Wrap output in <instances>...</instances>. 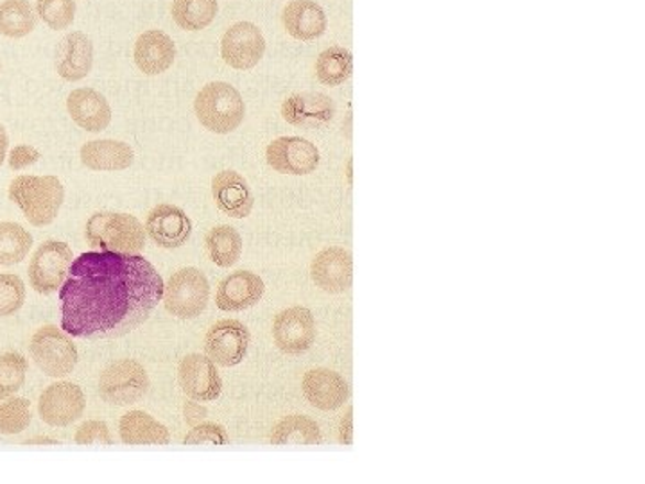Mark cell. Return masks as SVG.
<instances>
[{"label": "cell", "instance_id": "cell-19", "mask_svg": "<svg viewBox=\"0 0 645 484\" xmlns=\"http://www.w3.org/2000/svg\"><path fill=\"white\" fill-rule=\"evenodd\" d=\"M264 295L265 284L261 276L239 270L217 287L216 306L222 312H241L256 306Z\"/></svg>", "mask_w": 645, "mask_h": 484}, {"label": "cell", "instance_id": "cell-38", "mask_svg": "<svg viewBox=\"0 0 645 484\" xmlns=\"http://www.w3.org/2000/svg\"><path fill=\"white\" fill-rule=\"evenodd\" d=\"M74 441L77 446H113V436L107 421L87 420L77 427Z\"/></svg>", "mask_w": 645, "mask_h": 484}, {"label": "cell", "instance_id": "cell-31", "mask_svg": "<svg viewBox=\"0 0 645 484\" xmlns=\"http://www.w3.org/2000/svg\"><path fill=\"white\" fill-rule=\"evenodd\" d=\"M217 0H174L171 15L179 30L201 31L216 20Z\"/></svg>", "mask_w": 645, "mask_h": 484}, {"label": "cell", "instance_id": "cell-20", "mask_svg": "<svg viewBox=\"0 0 645 484\" xmlns=\"http://www.w3.org/2000/svg\"><path fill=\"white\" fill-rule=\"evenodd\" d=\"M212 198L217 209L233 219L248 218L255 205V196L251 193L248 179L231 169L214 176Z\"/></svg>", "mask_w": 645, "mask_h": 484}, {"label": "cell", "instance_id": "cell-27", "mask_svg": "<svg viewBox=\"0 0 645 484\" xmlns=\"http://www.w3.org/2000/svg\"><path fill=\"white\" fill-rule=\"evenodd\" d=\"M270 441L275 447L321 446V427L307 415H287L273 426Z\"/></svg>", "mask_w": 645, "mask_h": 484}, {"label": "cell", "instance_id": "cell-26", "mask_svg": "<svg viewBox=\"0 0 645 484\" xmlns=\"http://www.w3.org/2000/svg\"><path fill=\"white\" fill-rule=\"evenodd\" d=\"M119 436L124 446H170L171 432L150 413H125L119 424Z\"/></svg>", "mask_w": 645, "mask_h": 484}, {"label": "cell", "instance_id": "cell-44", "mask_svg": "<svg viewBox=\"0 0 645 484\" xmlns=\"http://www.w3.org/2000/svg\"><path fill=\"white\" fill-rule=\"evenodd\" d=\"M348 170H352V162L348 164ZM348 178H350V182H352V173H348Z\"/></svg>", "mask_w": 645, "mask_h": 484}, {"label": "cell", "instance_id": "cell-29", "mask_svg": "<svg viewBox=\"0 0 645 484\" xmlns=\"http://www.w3.org/2000/svg\"><path fill=\"white\" fill-rule=\"evenodd\" d=\"M208 258L219 267L236 266L242 255V238L236 228L219 224L208 230L205 238Z\"/></svg>", "mask_w": 645, "mask_h": 484}, {"label": "cell", "instance_id": "cell-9", "mask_svg": "<svg viewBox=\"0 0 645 484\" xmlns=\"http://www.w3.org/2000/svg\"><path fill=\"white\" fill-rule=\"evenodd\" d=\"M265 162L280 175L307 176L318 169L321 156L304 136H280L267 145Z\"/></svg>", "mask_w": 645, "mask_h": 484}, {"label": "cell", "instance_id": "cell-18", "mask_svg": "<svg viewBox=\"0 0 645 484\" xmlns=\"http://www.w3.org/2000/svg\"><path fill=\"white\" fill-rule=\"evenodd\" d=\"M336 116V105L330 97L321 92L293 94L282 102V117L291 127L314 128L327 127Z\"/></svg>", "mask_w": 645, "mask_h": 484}, {"label": "cell", "instance_id": "cell-13", "mask_svg": "<svg viewBox=\"0 0 645 484\" xmlns=\"http://www.w3.org/2000/svg\"><path fill=\"white\" fill-rule=\"evenodd\" d=\"M87 397L74 383H54L40 395L39 415L51 427L73 426L85 415Z\"/></svg>", "mask_w": 645, "mask_h": 484}, {"label": "cell", "instance_id": "cell-22", "mask_svg": "<svg viewBox=\"0 0 645 484\" xmlns=\"http://www.w3.org/2000/svg\"><path fill=\"white\" fill-rule=\"evenodd\" d=\"M67 112L77 127L88 133H99L110 127V102L96 88H76L68 94Z\"/></svg>", "mask_w": 645, "mask_h": 484}, {"label": "cell", "instance_id": "cell-30", "mask_svg": "<svg viewBox=\"0 0 645 484\" xmlns=\"http://www.w3.org/2000/svg\"><path fill=\"white\" fill-rule=\"evenodd\" d=\"M316 78L325 87H341L352 78V53L341 45L328 47L316 59Z\"/></svg>", "mask_w": 645, "mask_h": 484}, {"label": "cell", "instance_id": "cell-21", "mask_svg": "<svg viewBox=\"0 0 645 484\" xmlns=\"http://www.w3.org/2000/svg\"><path fill=\"white\" fill-rule=\"evenodd\" d=\"M94 67V44L83 31L63 36L56 47V70L65 81L76 82L87 78Z\"/></svg>", "mask_w": 645, "mask_h": 484}, {"label": "cell", "instance_id": "cell-37", "mask_svg": "<svg viewBox=\"0 0 645 484\" xmlns=\"http://www.w3.org/2000/svg\"><path fill=\"white\" fill-rule=\"evenodd\" d=\"M230 441L227 429L216 421H201L184 438V446H227Z\"/></svg>", "mask_w": 645, "mask_h": 484}, {"label": "cell", "instance_id": "cell-28", "mask_svg": "<svg viewBox=\"0 0 645 484\" xmlns=\"http://www.w3.org/2000/svg\"><path fill=\"white\" fill-rule=\"evenodd\" d=\"M39 24V13L30 0H2L0 2V34L8 38H24Z\"/></svg>", "mask_w": 645, "mask_h": 484}, {"label": "cell", "instance_id": "cell-34", "mask_svg": "<svg viewBox=\"0 0 645 484\" xmlns=\"http://www.w3.org/2000/svg\"><path fill=\"white\" fill-rule=\"evenodd\" d=\"M33 420L31 404L25 398H8L0 404V435L13 436L24 432Z\"/></svg>", "mask_w": 645, "mask_h": 484}, {"label": "cell", "instance_id": "cell-43", "mask_svg": "<svg viewBox=\"0 0 645 484\" xmlns=\"http://www.w3.org/2000/svg\"><path fill=\"white\" fill-rule=\"evenodd\" d=\"M24 446H59V440H54V438H47V436H36V438L25 440Z\"/></svg>", "mask_w": 645, "mask_h": 484}, {"label": "cell", "instance_id": "cell-17", "mask_svg": "<svg viewBox=\"0 0 645 484\" xmlns=\"http://www.w3.org/2000/svg\"><path fill=\"white\" fill-rule=\"evenodd\" d=\"M302 392L319 411H336L350 398V384L341 373L328 369L308 370L302 378Z\"/></svg>", "mask_w": 645, "mask_h": 484}, {"label": "cell", "instance_id": "cell-15", "mask_svg": "<svg viewBox=\"0 0 645 484\" xmlns=\"http://www.w3.org/2000/svg\"><path fill=\"white\" fill-rule=\"evenodd\" d=\"M310 278L330 295L347 293L353 282L352 253L342 246L325 248L310 262Z\"/></svg>", "mask_w": 645, "mask_h": 484}, {"label": "cell", "instance_id": "cell-10", "mask_svg": "<svg viewBox=\"0 0 645 484\" xmlns=\"http://www.w3.org/2000/svg\"><path fill=\"white\" fill-rule=\"evenodd\" d=\"M271 334L280 352L287 355L305 354L318 336L316 318L307 307L294 306L280 310L273 320Z\"/></svg>", "mask_w": 645, "mask_h": 484}, {"label": "cell", "instance_id": "cell-7", "mask_svg": "<svg viewBox=\"0 0 645 484\" xmlns=\"http://www.w3.org/2000/svg\"><path fill=\"white\" fill-rule=\"evenodd\" d=\"M31 358L47 377L70 375L79 363L76 344L67 332L54 324H45L34 332L30 343Z\"/></svg>", "mask_w": 645, "mask_h": 484}, {"label": "cell", "instance_id": "cell-36", "mask_svg": "<svg viewBox=\"0 0 645 484\" xmlns=\"http://www.w3.org/2000/svg\"><path fill=\"white\" fill-rule=\"evenodd\" d=\"M25 301V284L22 278L11 273L0 275V318L15 315Z\"/></svg>", "mask_w": 645, "mask_h": 484}, {"label": "cell", "instance_id": "cell-12", "mask_svg": "<svg viewBox=\"0 0 645 484\" xmlns=\"http://www.w3.org/2000/svg\"><path fill=\"white\" fill-rule=\"evenodd\" d=\"M265 54V38L261 28L251 22H237L222 34L221 58L236 70H250L261 64Z\"/></svg>", "mask_w": 645, "mask_h": 484}, {"label": "cell", "instance_id": "cell-11", "mask_svg": "<svg viewBox=\"0 0 645 484\" xmlns=\"http://www.w3.org/2000/svg\"><path fill=\"white\" fill-rule=\"evenodd\" d=\"M250 330L239 320H221L214 323L205 336V354L216 366L231 369L241 364L250 349Z\"/></svg>", "mask_w": 645, "mask_h": 484}, {"label": "cell", "instance_id": "cell-4", "mask_svg": "<svg viewBox=\"0 0 645 484\" xmlns=\"http://www.w3.org/2000/svg\"><path fill=\"white\" fill-rule=\"evenodd\" d=\"M85 238L99 252L140 255L145 250L147 233L131 213L97 212L87 221Z\"/></svg>", "mask_w": 645, "mask_h": 484}, {"label": "cell", "instance_id": "cell-24", "mask_svg": "<svg viewBox=\"0 0 645 484\" xmlns=\"http://www.w3.org/2000/svg\"><path fill=\"white\" fill-rule=\"evenodd\" d=\"M285 31L299 42L321 38L328 28V19L316 0H291L282 11Z\"/></svg>", "mask_w": 645, "mask_h": 484}, {"label": "cell", "instance_id": "cell-14", "mask_svg": "<svg viewBox=\"0 0 645 484\" xmlns=\"http://www.w3.org/2000/svg\"><path fill=\"white\" fill-rule=\"evenodd\" d=\"M178 383L182 392L198 403H214L221 397V375L208 355H185L178 364Z\"/></svg>", "mask_w": 645, "mask_h": 484}, {"label": "cell", "instance_id": "cell-3", "mask_svg": "<svg viewBox=\"0 0 645 484\" xmlns=\"http://www.w3.org/2000/svg\"><path fill=\"white\" fill-rule=\"evenodd\" d=\"M194 113L205 130L228 135L244 122L247 102L230 82L212 81L205 85L194 99Z\"/></svg>", "mask_w": 645, "mask_h": 484}, {"label": "cell", "instance_id": "cell-1", "mask_svg": "<svg viewBox=\"0 0 645 484\" xmlns=\"http://www.w3.org/2000/svg\"><path fill=\"white\" fill-rule=\"evenodd\" d=\"M164 278L142 255L87 252L74 258L59 293L62 330L79 339L128 334L150 320Z\"/></svg>", "mask_w": 645, "mask_h": 484}, {"label": "cell", "instance_id": "cell-39", "mask_svg": "<svg viewBox=\"0 0 645 484\" xmlns=\"http://www.w3.org/2000/svg\"><path fill=\"white\" fill-rule=\"evenodd\" d=\"M40 158H42V153L36 147L30 144H20L11 150L10 156H8V164L13 170H22L25 167H30V165L36 164Z\"/></svg>", "mask_w": 645, "mask_h": 484}, {"label": "cell", "instance_id": "cell-6", "mask_svg": "<svg viewBox=\"0 0 645 484\" xmlns=\"http://www.w3.org/2000/svg\"><path fill=\"white\" fill-rule=\"evenodd\" d=\"M150 375L135 359H119L99 375V395L110 406L136 404L150 392Z\"/></svg>", "mask_w": 645, "mask_h": 484}, {"label": "cell", "instance_id": "cell-23", "mask_svg": "<svg viewBox=\"0 0 645 484\" xmlns=\"http://www.w3.org/2000/svg\"><path fill=\"white\" fill-rule=\"evenodd\" d=\"M133 59L140 73H144L145 76H158L173 67L176 45L164 31H145L136 38Z\"/></svg>", "mask_w": 645, "mask_h": 484}, {"label": "cell", "instance_id": "cell-41", "mask_svg": "<svg viewBox=\"0 0 645 484\" xmlns=\"http://www.w3.org/2000/svg\"><path fill=\"white\" fill-rule=\"evenodd\" d=\"M339 446L350 447L353 443V407L348 406L347 413L342 415L338 427Z\"/></svg>", "mask_w": 645, "mask_h": 484}, {"label": "cell", "instance_id": "cell-2", "mask_svg": "<svg viewBox=\"0 0 645 484\" xmlns=\"http://www.w3.org/2000/svg\"><path fill=\"white\" fill-rule=\"evenodd\" d=\"M8 196L33 227H48L58 218L65 201V187L58 176H17Z\"/></svg>", "mask_w": 645, "mask_h": 484}, {"label": "cell", "instance_id": "cell-25", "mask_svg": "<svg viewBox=\"0 0 645 484\" xmlns=\"http://www.w3.org/2000/svg\"><path fill=\"white\" fill-rule=\"evenodd\" d=\"M81 164L90 170L99 173H116L130 169L135 162V151L130 144L122 141H90L79 151Z\"/></svg>", "mask_w": 645, "mask_h": 484}, {"label": "cell", "instance_id": "cell-16", "mask_svg": "<svg viewBox=\"0 0 645 484\" xmlns=\"http://www.w3.org/2000/svg\"><path fill=\"white\" fill-rule=\"evenodd\" d=\"M147 238L164 250H178L193 235V221L174 205H156L145 219Z\"/></svg>", "mask_w": 645, "mask_h": 484}, {"label": "cell", "instance_id": "cell-45", "mask_svg": "<svg viewBox=\"0 0 645 484\" xmlns=\"http://www.w3.org/2000/svg\"><path fill=\"white\" fill-rule=\"evenodd\" d=\"M0 73H2V64H0Z\"/></svg>", "mask_w": 645, "mask_h": 484}, {"label": "cell", "instance_id": "cell-32", "mask_svg": "<svg viewBox=\"0 0 645 484\" xmlns=\"http://www.w3.org/2000/svg\"><path fill=\"white\" fill-rule=\"evenodd\" d=\"M33 235L22 224L0 223V266H15L30 255Z\"/></svg>", "mask_w": 645, "mask_h": 484}, {"label": "cell", "instance_id": "cell-40", "mask_svg": "<svg viewBox=\"0 0 645 484\" xmlns=\"http://www.w3.org/2000/svg\"><path fill=\"white\" fill-rule=\"evenodd\" d=\"M207 407L201 406L198 400L188 398L187 403L184 404V421L188 427L198 426L201 421L207 420Z\"/></svg>", "mask_w": 645, "mask_h": 484}, {"label": "cell", "instance_id": "cell-35", "mask_svg": "<svg viewBox=\"0 0 645 484\" xmlns=\"http://www.w3.org/2000/svg\"><path fill=\"white\" fill-rule=\"evenodd\" d=\"M34 10L51 30H68L76 19V0H36Z\"/></svg>", "mask_w": 645, "mask_h": 484}, {"label": "cell", "instance_id": "cell-8", "mask_svg": "<svg viewBox=\"0 0 645 484\" xmlns=\"http://www.w3.org/2000/svg\"><path fill=\"white\" fill-rule=\"evenodd\" d=\"M73 248L67 242L45 241L30 262V282L40 295H53L62 289L73 266Z\"/></svg>", "mask_w": 645, "mask_h": 484}, {"label": "cell", "instance_id": "cell-5", "mask_svg": "<svg viewBox=\"0 0 645 484\" xmlns=\"http://www.w3.org/2000/svg\"><path fill=\"white\" fill-rule=\"evenodd\" d=\"M210 284L198 267H182L164 284V307L178 320H194L207 310Z\"/></svg>", "mask_w": 645, "mask_h": 484}, {"label": "cell", "instance_id": "cell-33", "mask_svg": "<svg viewBox=\"0 0 645 484\" xmlns=\"http://www.w3.org/2000/svg\"><path fill=\"white\" fill-rule=\"evenodd\" d=\"M28 377V359L19 352L0 355V403L13 397Z\"/></svg>", "mask_w": 645, "mask_h": 484}, {"label": "cell", "instance_id": "cell-42", "mask_svg": "<svg viewBox=\"0 0 645 484\" xmlns=\"http://www.w3.org/2000/svg\"><path fill=\"white\" fill-rule=\"evenodd\" d=\"M8 145H10V139H8L6 128L0 124V167L4 164L6 155H8Z\"/></svg>", "mask_w": 645, "mask_h": 484}]
</instances>
